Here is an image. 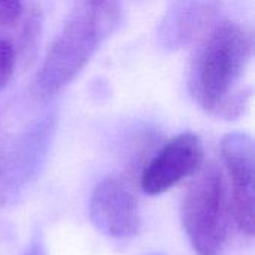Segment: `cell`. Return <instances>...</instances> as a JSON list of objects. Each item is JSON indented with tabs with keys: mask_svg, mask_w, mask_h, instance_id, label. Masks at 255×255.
Listing matches in <instances>:
<instances>
[{
	"mask_svg": "<svg viewBox=\"0 0 255 255\" xmlns=\"http://www.w3.org/2000/svg\"><path fill=\"white\" fill-rule=\"evenodd\" d=\"M187 70L191 99L209 115H218L235 94L254 51L253 34L238 22L215 24L197 43Z\"/></svg>",
	"mask_w": 255,
	"mask_h": 255,
	"instance_id": "6da1fadb",
	"label": "cell"
},
{
	"mask_svg": "<svg viewBox=\"0 0 255 255\" xmlns=\"http://www.w3.org/2000/svg\"><path fill=\"white\" fill-rule=\"evenodd\" d=\"M229 202L221 170L203 164L187 190L182 203V226L197 255H218L229 230Z\"/></svg>",
	"mask_w": 255,
	"mask_h": 255,
	"instance_id": "7a4b0ae2",
	"label": "cell"
},
{
	"mask_svg": "<svg viewBox=\"0 0 255 255\" xmlns=\"http://www.w3.org/2000/svg\"><path fill=\"white\" fill-rule=\"evenodd\" d=\"M102 37L81 1L58 31L34 78V93L48 100L64 90L87 66Z\"/></svg>",
	"mask_w": 255,
	"mask_h": 255,
	"instance_id": "3957f363",
	"label": "cell"
},
{
	"mask_svg": "<svg viewBox=\"0 0 255 255\" xmlns=\"http://www.w3.org/2000/svg\"><path fill=\"white\" fill-rule=\"evenodd\" d=\"M221 157L232 181L230 214L244 235L255 230V146L250 134L232 131L221 140Z\"/></svg>",
	"mask_w": 255,
	"mask_h": 255,
	"instance_id": "277c9868",
	"label": "cell"
},
{
	"mask_svg": "<svg viewBox=\"0 0 255 255\" xmlns=\"http://www.w3.org/2000/svg\"><path fill=\"white\" fill-rule=\"evenodd\" d=\"M205 164V149L200 137L185 131L172 137L145 166L140 187L148 196H158L184 179L194 176Z\"/></svg>",
	"mask_w": 255,
	"mask_h": 255,
	"instance_id": "5b68a950",
	"label": "cell"
},
{
	"mask_svg": "<svg viewBox=\"0 0 255 255\" xmlns=\"http://www.w3.org/2000/svg\"><path fill=\"white\" fill-rule=\"evenodd\" d=\"M88 215L93 226L112 239H130L140 229L136 194L120 178H106L96 185L90 197Z\"/></svg>",
	"mask_w": 255,
	"mask_h": 255,
	"instance_id": "8992f818",
	"label": "cell"
},
{
	"mask_svg": "<svg viewBox=\"0 0 255 255\" xmlns=\"http://www.w3.org/2000/svg\"><path fill=\"white\" fill-rule=\"evenodd\" d=\"M221 0H173L160 19L157 37L167 51L196 45L217 24Z\"/></svg>",
	"mask_w": 255,
	"mask_h": 255,
	"instance_id": "52a82bcc",
	"label": "cell"
},
{
	"mask_svg": "<svg viewBox=\"0 0 255 255\" xmlns=\"http://www.w3.org/2000/svg\"><path fill=\"white\" fill-rule=\"evenodd\" d=\"M102 40L109 37L121 19L120 0H82Z\"/></svg>",
	"mask_w": 255,
	"mask_h": 255,
	"instance_id": "ba28073f",
	"label": "cell"
},
{
	"mask_svg": "<svg viewBox=\"0 0 255 255\" xmlns=\"http://www.w3.org/2000/svg\"><path fill=\"white\" fill-rule=\"evenodd\" d=\"M15 64H16L15 46L6 39H0V91L4 90L9 81L12 79Z\"/></svg>",
	"mask_w": 255,
	"mask_h": 255,
	"instance_id": "9c48e42d",
	"label": "cell"
},
{
	"mask_svg": "<svg viewBox=\"0 0 255 255\" xmlns=\"http://www.w3.org/2000/svg\"><path fill=\"white\" fill-rule=\"evenodd\" d=\"M22 13L21 0H0V27L10 25Z\"/></svg>",
	"mask_w": 255,
	"mask_h": 255,
	"instance_id": "30bf717a",
	"label": "cell"
},
{
	"mask_svg": "<svg viewBox=\"0 0 255 255\" xmlns=\"http://www.w3.org/2000/svg\"><path fill=\"white\" fill-rule=\"evenodd\" d=\"M21 255H48L46 254V248L43 245V242L40 241V238H34L30 245L27 247V250Z\"/></svg>",
	"mask_w": 255,
	"mask_h": 255,
	"instance_id": "8fae6325",
	"label": "cell"
}]
</instances>
